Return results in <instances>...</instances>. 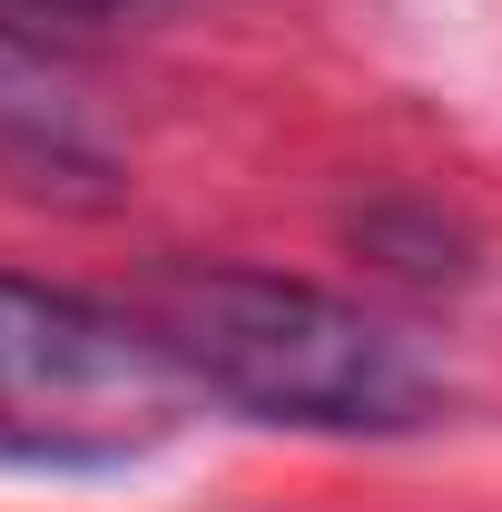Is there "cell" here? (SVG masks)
I'll list each match as a JSON object with an SVG mask.
<instances>
[{
	"instance_id": "7a4b0ae2",
	"label": "cell",
	"mask_w": 502,
	"mask_h": 512,
	"mask_svg": "<svg viewBox=\"0 0 502 512\" xmlns=\"http://www.w3.org/2000/svg\"><path fill=\"white\" fill-rule=\"evenodd\" d=\"M188 375L138 325V306H89L40 276H0V414L10 424H128L168 414Z\"/></svg>"
},
{
	"instance_id": "3957f363",
	"label": "cell",
	"mask_w": 502,
	"mask_h": 512,
	"mask_svg": "<svg viewBox=\"0 0 502 512\" xmlns=\"http://www.w3.org/2000/svg\"><path fill=\"white\" fill-rule=\"evenodd\" d=\"M0 148H20V158H40V168H79V178L109 168L79 79H69L30 30H10V20H0Z\"/></svg>"
},
{
	"instance_id": "277c9868",
	"label": "cell",
	"mask_w": 502,
	"mask_h": 512,
	"mask_svg": "<svg viewBox=\"0 0 502 512\" xmlns=\"http://www.w3.org/2000/svg\"><path fill=\"white\" fill-rule=\"evenodd\" d=\"M0 10H30V20H128L148 0H0Z\"/></svg>"
},
{
	"instance_id": "6da1fadb",
	"label": "cell",
	"mask_w": 502,
	"mask_h": 512,
	"mask_svg": "<svg viewBox=\"0 0 502 512\" xmlns=\"http://www.w3.org/2000/svg\"><path fill=\"white\" fill-rule=\"evenodd\" d=\"M138 325L168 345L188 394H217L256 424L296 434H404L434 414L424 355L384 316L266 266H158Z\"/></svg>"
}]
</instances>
